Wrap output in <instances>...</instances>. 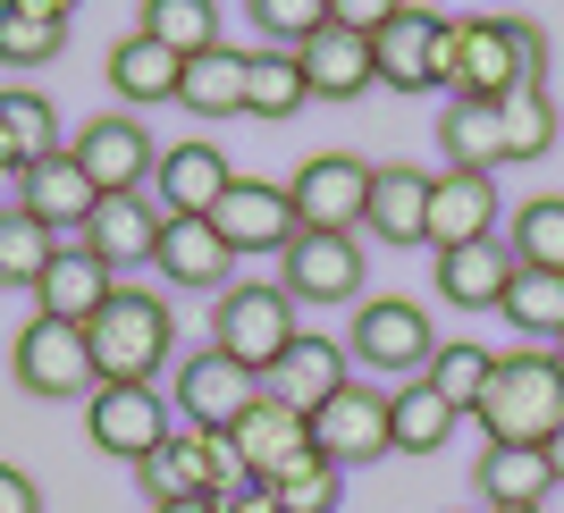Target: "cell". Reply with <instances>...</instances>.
Instances as JSON below:
<instances>
[{"label":"cell","instance_id":"cell-22","mask_svg":"<svg viewBox=\"0 0 564 513\" xmlns=\"http://www.w3.org/2000/svg\"><path fill=\"white\" fill-rule=\"evenodd\" d=\"M135 480H143V496H152V505H194V496H212V489H219L212 438H203V429H169V438L135 463Z\"/></svg>","mask_w":564,"mask_h":513},{"label":"cell","instance_id":"cell-26","mask_svg":"<svg viewBox=\"0 0 564 513\" xmlns=\"http://www.w3.org/2000/svg\"><path fill=\"white\" fill-rule=\"evenodd\" d=\"M506 286H514V253L506 244H455V253H438V295H447L455 312H497L506 304Z\"/></svg>","mask_w":564,"mask_h":513},{"label":"cell","instance_id":"cell-38","mask_svg":"<svg viewBox=\"0 0 564 513\" xmlns=\"http://www.w3.org/2000/svg\"><path fill=\"white\" fill-rule=\"evenodd\" d=\"M51 228L43 219H25L18 203L0 210V286H43V270H51Z\"/></svg>","mask_w":564,"mask_h":513},{"label":"cell","instance_id":"cell-44","mask_svg":"<svg viewBox=\"0 0 564 513\" xmlns=\"http://www.w3.org/2000/svg\"><path fill=\"white\" fill-rule=\"evenodd\" d=\"M212 505H219V513H279V505H270V489H245V496H212Z\"/></svg>","mask_w":564,"mask_h":513},{"label":"cell","instance_id":"cell-48","mask_svg":"<svg viewBox=\"0 0 564 513\" xmlns=\"http://www.w3.org/2000/svg\"><path fill=\"white\" fill-rule=\"evenodd\" d=\"M531 513H547V505H531Z\"/></svg>","mask_w":564,"mask_h":513},{"label":"cell","instance_id":"cell-20","mask_svg":"<svg viewBox=\"0 0 564 513\" xmlns=\"http://www.w3.org/2000/svg\"><path fill=\"white\" fill-rule=\"evenodd\" d=\"M101 76H110V94L127 101V110H161V101H177V85H186V59L169 43H152V34H127V43H110V59H101Z\"/></svg>","mask_w":564,"mask_h":513},{"label":"cell","instance_id":"cell-5","mask_svg":"<svg viewBox=\"0 0 564 513\" xmlns=\"http://www.w3.org/2000/svg\"><path fill=\"white\" fill-rule=\"evenodd\" d=\"M371 76L388 94H430L455 76V18L438 9H388V25L371 34Z\"/></svg>","mask_w":564,"mask_h":513},{"label":"cell","instance_id":"cell-1","mask_svg":"<svg viewBox=\"0 0 564 513\" xmlns=\"http://www.w3.org/2000/svg\"><path fill=\"white\" fill-rule=\"evenodd\" d=\"M540 76H547L540 25H522V18H455V76H447L455 101H489V110H506V101L531 94Z\"/></svg>","mask_w":564,"mask_h":513},{"label":"cell","instance_id":"cell-21","mask_svg":"<svg viewBox=\"0 0 564 513\" xmlns=\"http://www.w3.org/2000/svg\"><path fill=\"white\" fill-rule=\"evenodd\" d=\"M295 59H304V94L312 101H354V94H371V85H379V76H371V34H354V25H337V18L321 25Z\"/></svg>","mask_w":564,"mask_h":513},{"label":"cell","instance_id":"cell-23","mask_svg":"<svg viewBox=\"0 0 564 513\" xmlns=\"http://www.w3.org/2000/svg\"><path fill=\"white\" fill-rule=\"evenodd\" d=\"M152 270H161L169 286H194V295H219L236 270V253L219 244L212 219H169L161 228V253H152Z\"/></svg>","mask_w":564,"mask_h":513},{"label":"cell","instance_id":"cell-2","mask_svg":"<svg viewBox=\"0 0 564 513\" xmlns=\"http://www.w3.org/2000/svg\"><path fill=\"white\" fill-rule=\"evenodd\" d=\"M480 429H489V446H540L564 429V362L540 346H522V353H497V371L489 388H480Z\"/></svg>","mask_w":564,"mask_h":513},{"label":"cell","instance_id":"cell-33","mask_svg":"<svg viewBox=\"0 0 564 513\" xmlns=\"http://www.w3.org/2000/svg\"><path fill=\"white\" fill-rule=\"evenodd\" d=\"M304 59H295V51H253V59H245V118H295L304 110Z\"/></svg>","mask_w":564,"mask_h":513},{"label":"cell","instance_id":"cell-18","mask_svg":"<svg viewBox=\"0 0 564 513\" xmlns=\"http://www.w3.org/2000/svg\"><path fill=\"white\" fill-rule=\"evenodd\" d=\"M110 295H118V270L94 253V244H59V253H51V270H43V286H34L43 320H68V328H85Z\"/></svg>","mask_w":564,"mask_h":513},{"label":"cell","instance_id":"cell-40","mask_svg":"<svg viewBox=\"0 0 564 513\" xmlns=\"http://www.w3.org/2000/svg\"><path fill=\"white\" fill-rule=\"evenodd\" d=\"M337 489H346V471L304 455V463H286L279 480H270V505L279 513H337Z\"/></svg>","mask_w":564,"mask_h":513},{"label":"cell","instance_id":"cell-19","mask_svg":"<svg viewBox=\"0 0 564 513\" xmlns=\"http://www.w3.org/2000/svg\"><path fill=\"white\" fill-rule=\"evenodd\" d=\"M489 236H497V177H464V168L430 177V236L422 244L455 253V244H489Z\"/></svg>","mask_w":564,"mask_h":513},{"label":"cell","instance_id":"cell-27","mask_svg":"<svg viewBox=\"0 0 564 513\" xmlns=\"http://www.w3.org/2000/svg\"><path fill=\"white\" fill-rule=\"evenodd\" d=\"M438 152H447V168H464V177H497V168H506V110H489V101H447V110H438Z\"/></svg>","mask_w":564,"mask_h":513},{"label":"cell","instance_id":"cell-32","mask_svg":"<svg viewBox=\"0 0 564 513\" xmlns=\"http://www.w3.org/2000/svg\"><path fill=\"white\" fill-rule=\"evenodd\" d=\"M388 413H397V455H438L455 438V421H464L430 379H404L397 396H388Z\"/></svg>","mask_w":564,"mask_h":513},{"label":"cell","instance_id":"cell-45","mask_svg":"<svg viewBox=\"0 0 564 513\" xmlns=\"http://www.w3.org/2000/svg\"><path fill=\"white\" fill-rule=\"evenodd\" d=\"M547 471H556V489H564V429L547 438Z\"/></svg>","mask_w":564,"mask_h":513},{"label":"cell","instance_id":"cell-42","mask_svg":"<svg viewBox=\"0 0 564 513\" xmlns=\"http://www.w3.org/2000/svg\"><path fill=\"white\" fill-rule=\"evenodd\" d=\"M261 34H279V51H304L321 25H329V0H253Z\"/></svg>","mask_w":564,"mask_h":513},{"label":"cell","instance_id":"cell-13","mask_svg":"<svg viewBox=\"0 0 564 513\" xmlns=\"http://www.w3.org/2000/svg\"><path fill=\"white\" fill-rule=\"evenodd\" d=\"M279 286L295 304H354V295H362V244H354V236L304 228L279 253Z\"/></svg>","mask_w":564,"mask_h":513},{"label":"cell","instance_id":"cell-12","mask_svg":"<svg viewBox=\"0 0 564 513\" xmlns=\"http://www.w3.org/2000/svg\"><path fill=\"white\" fill-rule=\"evenodd\" d=\"M253 396H261V379H245L219 346H203V353L177 362V413H186V429H203V438H228Z\"/></svg>","mask_w":564,"mask_h":513},{"label":"cell","instance_id":"cell-11","mask_svg":"<svg viewBox=\"0 0 564 513\" xmlns=\"http://www.w3.org/2000/svg\"><path fill=\"white\" fill-rule=\"evenodd\" d=\"M228 446H236V463H245V480L270 489L286 463H304V455H312V413H304V404H286L279 388H261V396L245 404V421L228 429Z\"/></svg>","mask_w":564,"mask_h":513},{"label":"cell","instance_id":"cell-35","mask_svg":"<svg viewBox=\"0 0 564 513\" xmlns=\"http://www.w3.org/2000/svg\"><path fill=\"white\" fill-rule=\"evenodd\" d=\"M506 253H514V270H556L564 279V194H540V203L514 210Z\"/></svg>","mask_w":564,"mask_h":513},{"label":"cell","instance_id":"cell-16","mask_svg":"<svg viewBox=\"0 0 564 513\" xmlns=\"http://www.w3.org/2000/svg\"><path fill=\"white\" fill-rule=\"evenodd\" d=\"M85 438H94L101 455H118V463H143V455L169 438L161 388H94V404H85Z\"/></svg>","mask_w":564,"mask_h":513},{"label":"cell","instance_id":"cell-4","mask_svg":"<svg viewBox=\"0 0 564 513\" xmlns=\"http://www.w3.org/2000/svg\"><path fill=\"white\" fill-rule=\"evenodd\" d=\"M212 346L245 379H270V371H286V353L304 346V304L279 279H236L212 312Z\"/></svg>","mask_w":564,"mask_h":513},{"label":"cell","instance_id":"cell-39","mask_svg":"<svg viewBox=\"0 0 564 513\" xmlns=\"http://www.w3.org/2000/svg\"><path fill=\"white\" fill-rule=\"evenodd\" d=\"M489 371H497V353H489V346H438L422 379L455 404V413H480V388H489Z\"/></svg>","mask_w":564,"mask_h":513},{"label":"cell","instance_id":"cell-9","mask_svg":"<svg viewBox=\"0 0 564 513\" xmlns=\"http://www.w3.org/2000/svg\"><path fill=\"white\" fill-rule=\"evenodd\" d=\"M286 203H295V228L354 236L371 219V161H354V152H312V161L286 177Z\"/></svg>","mask_w":564,"mask_h":513},{"label":"cell","instance_id":"cell-10","mask_svg":"<svg viewBox=\"0 0 564 513\" xmlns=\"http://www.w3.org/2000/svg\"><path fill=\"white\" fill-rule=\"evenodd\" d=\"M68 161L94 177V194H143L152 168H161V152H152V135H143L135 110H101V118H85L68 135Z\"/></svg>","mask_w":564,"mask_h":513},{"label":"cell","instance_id":"cell-7","mask_svg":"<svg viewBox=\"0 0 564 513\" xmlns=\"http://www.w3.org/2000/svg\"><path fill=\"white\" fill-rule=\"evenodd\" d=\"M9 371H18V388L25 396H43V404H68V396H85L94 404V388H101V371H94V346H85V328H68V320H34L18 328V346H9Z\"/></svg>","mask_w":564,"mask_h":513},{"label":"cell","instance_id":"cell-49","mask_svg":"<svg viewBox=\"0 0 564 513\" xmlns=\"http://www.w3.org/2000/svg\"><path fill=\"white\" fill-rule=\"evenodd\" d=\"M0 186H9V177H0Z\"/></svg>","mask_w":564,"mask_h":513},{"label":"cell","instance_id":"cell-30","mask_svg":"<svg viewBox=\"0 0 564 513\" xmlns=\"http://www.w3.org/2000/svg\"><path fill=\"white\" fill-rule=\"evenodd\" d=\"M68 43V0H0V68H43Z\"/></svg>","mask_w":564,"mask_h":513},{"label":"cell","instance_id":"cell-47","mask_svg":"<svg viewBox=\"0 0 564 513\" xmlns=\"http://www.w3.org/2000/svg\"><path fill=\"white\" fill-rule=\"evenodd\" d=\"M556 362H564V337H556Z\"/></svg>","mask_w":564,"mask_h":513},{"label":"cell","instance_id":"cell-3","mask_svg":"<svg viewBox=\"0 0 564 513\" xmlns=\"http://www.w3.org/2000/svg\"><path fill=\"white\" fill-rule=\"evenodd\" d=\"M85 346H94L101 388H152V371H161L169 346H177V312H169V295H152V286H118L110 304L85 320Z\"/></svg>","mask_w":564,"mask_h":513},{"label":"cell","instance_id":"cell-37","mask_svg":"<svg viewBox=\"0 0 564 513\" xmlns=\"http://www.w3.org/2000/svg\"><path fill=\"white\" fill-rule=\"evenodd\" d=\"M506 320L522 328V337H540V346H556L564 337V279L556 270H514V286H506Z\"/></svg>","mask_w":564,"mask_h":513},{"label":"cell","instance_id":"cell-29","mask_svg":"<svg viewBox=\"0 0 564 513\" xmlns=\"http://www.w3.org/2000/svg\"><path fill=\"white\" fill-rule=\"evenodd\" d=\"M51 152H68L59 143V110H51L43 94H0V177L18 186L34 161H51Z\"/></svg>","mask_w":564,"mask_h":513},{"label":"cell","instance_id":"cell-14","mask_svg":"<svg viewBox=\"0 0 564 513\" xmlns=\"http://www.w3.org/2000/svg\"><path fill=\"white\" fill-rule=\"evenodd\" d=\"M228 186H236V168H228V152L219 143H169L161 152V168H152V203H161V219H212L219 203H228Z\"/></svg>","mask_w":564,"mask_h":513},{"label":"cell","instance_id":"cell-34","mask_svg":"<svg viewBox=\"0 0 564 513\" xmlns=\"http://www.w3.org/2000/svg\"><path fill=\"white\" fill-rule=\"evenodd\" d=\"M337 388H346V346H329V337H312V328H304V346L286 353V371H279V396L304 404V413H321Z\"/></svg>","mask_w":564,"mask_h":513},{"label":"cell","instance_id":"cell-17","mask_svg":"<svg viewBox=\"0 0 564 513\" xmlns=\"http://www.w3.org/2000/svg\"><path fill=\"white\" fill-rule=\"evenodd\" d=\"M18 210H25V219H43L51 236H68V228L85 236V228H94V210H101V194H94V177H85L68 152H51V161H34L18 177Z\"/></svg>","mask_w":564,"mask_h":513},{"label":"cell","instance_id":"cell-6","mask_svg":"<svg viewBox=\"0 0 564 513\" xmlns=\"http://www.w3.org/2000/svg\"><path fill=\"white\" fill-rule=\"evenodd\" d=\"M430 353H438V328H430V312L413 304V295H371L346 328V362H362V371H379V379L430 371Z\"/></svg>","mask_w":564,"mask_h":513},{"label":"cell","instance_id":"cell-36","mask_svg":"<svg viewBox=\"0 0 564 513\" xmlns=\"http://www.w3.org/2000/svg\"><path fill=\"white\" fill-rule=\"evenodd\" d=\"M143 34H152V43H169L177 59H203V51L228 43L212 0H152V9H143Z\"/></svg>","mask_w":564,"mask_h":513},{"label":"cell","instance_id":"cell-15","mask_svg":"<svg viewBox=\"0 0 564 513\" xmlns=\"http://www.w3.org/2000/svg\"><path fill=\"white\" fill-rule=\"evenodd\" d=\"M212 228H219V244H228L236 261L245 253H286L295 244V203H286V186H270V177H236L228 186V203L212 210Z\"/></svg>","mask_w":564,"mask_h":513},{"label":"cell","instance_id":"cell-8","mask_svg":"<svg viewBox=\"0 0 564 513\" xmlns=\"http://www.w3.org/2000/svg\"><path fill=\"white\" fill-rule=\"evenodd\" d=\"M312 455L337 471L371 463V455H397V413H388V388L371 379H346L321 413H312Z\"/></svg>","mask_w":564,"mask_h":513},{"label":"cell","instance_id":"cell-43","mask_svg":"<svg viewBox=\"0 0 564 513\" xmlns=\"http://www.w3.org/2000/svg\"><path fill=\"white\" fill-rule=\"evenodd\" d=\"M0 513H43V489H34L18 463H0Z\"/></svg>","mask_w":564,"mask_h":513},{"label":"cell","instance_id":"cell-31","mask_svg":"<svg viewBox=\"0 0 564 513\" xmlns=\"http://www.w3.org/2000/svg\"><path fill=\"white\" fill-rule=\"evenodd\" d=\"M245 59H253V51H236V43H219V51H203V59H186V85H177V101H186L194 118H236V110H245Z\"/></svg>","mask_w":564,"mask_h":513},{"label":"cell","instance_id":"cell-24","mask_svg":"<svg viewBox=\"0 0 564 513\" xmlns=\"http://www.w3.org/2000/svg\"><path fill=\"white\" fill-rule=\"evenodd\" d=\"M161 203L152 194H101V210H94V228H85V244H94L110 270H127V261H152L161 253Z\"/></svg>","mask_w":564,"mask_h":513},{"label":"cell","instance_id":"cell-46","mask_svg":"<svg viewBox=\"0 0 564 513\" xmlns=\"http://www.w3.org/2000/svg\"><path fill=\"white\" fill-rule=\"evenodd\" d=\"M152 513H219L212 496H194V505H152Z\"/></svg>","mask_w":564,"mask_h":513},{"label":"cell","instance_id":"cell-41","mask_svg":"<svg viewBox=\"0 0 564 513\" xmlns=\"http://www.w3.org/2000/svg\"><path fill=\"white\" fill-rule=\"evenodd\" d=\"M547 143H556V101L547 85H531L506 101V161H547Z\"/></svg>","mask_w":564,"mask_h":513},{"label":"cell","instance_id":"cell-28","mask_svg":"<svg viewBox=\"0 0 564 513\" xmlns=\"http://www.w3.org/2000/svg\"><path fill=\"white\" fill-rule=\"evenodd\" d=\"M471 480H480L489 513H531V505H547V489H556V471H547L540 446H489V455L471 463Z\"/></svg>","mask_w":564,"mask_h":513},{"label":"cell","instance_id":"cell-25","mask_svg":"<svg viewBox=\"0 0 564 513\" xmlns=\"http://www.w3.org/2000/svg\"><path fill=\"white\" fill-rule=\"evenodd\" d=\"M362 228L379 244H422L430 236V168H404V161L371 168V219Z\"/></svg>","mask_w":564,"mask_h":513}]
</instances>
